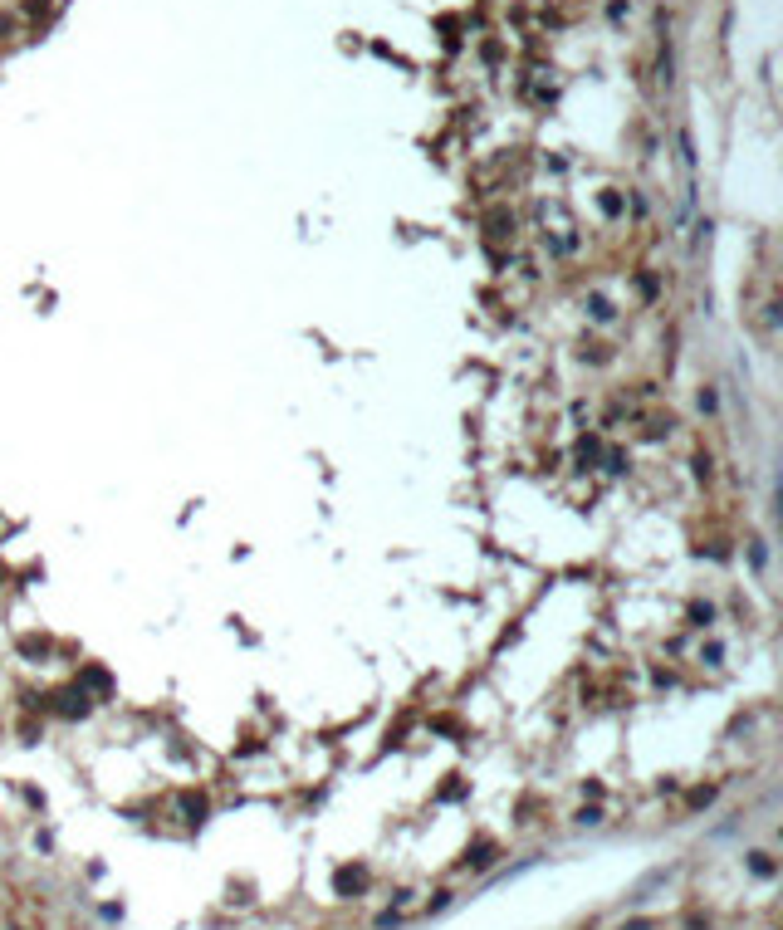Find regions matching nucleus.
<instances>
[{
	"mask_svg": "<svg viewBox=\"0 0 783 930\" xmlns=\"http://www.w3.org/2000/svg\"><path fill=\"white\" fill-rule=\"evenodd\" d=\"M367 877H362V871H338V891H348V887H362Z\"/></svg>",
	"mask_w": 783,
	"mask_h": 930,
	"instance_id": "1",
	"label": "nucleus"
}]
</instances>
